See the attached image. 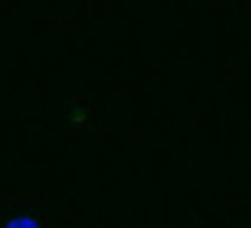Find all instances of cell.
<instances>
[{
  "instance_id": "6da1fadb",
  "label": "cell",
  "mask_w": 251,
  "mask_h": 228,
  "mask_svg": "<svg viewBox=\"0 0 251 228\" xmlns=\"http://www.w3.org/2000/svg\"><path fill=\"white\" fill-rule=\"evenodd\" d=\"M7 228H40L33 219H26V217H21V219H14V221H9Z\"/></svg>"
}]
</instances>
